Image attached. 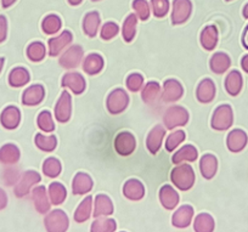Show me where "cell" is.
Wrapping results in <instances>:
<instances>
[{
  "instance_id": "6da1fadb",
  "label": "cell",
  "mask_w": 248,
  "mask_h": 232,
  "mask_svg": "<svg viewBox=\"0 0 248 232\" xmlns=\"http://www.w3.org/2000/svg\"><path fill=\"white\" fill-rule=\"evenodd\" d=\"M170 181L178 190L189 191L194 187L196 181V174L190 164H176L175 168L170 171Z\"/></svg>"
},
{
  "instance_id": "7a4b0ae2",
  "label": "cell",
  "mask_w": 248,
  "mask_h": 232,
  "mask_svg": "<svg viewBox=\"0 0 248 232\" xmlns=\"http://www.w3.org/2000/svg\"><path fill=\"white\" fill-rule=\"evenodd\" d=\"M190 121L189 111L183 106L173 105L168 107L164 112L163 116V125L167 130H173L176 128H183Z\"/></svg>"
},
{
  "instance_id": "3957f363",
  "label": "cell",
  "mask_w": 248,
  "mask_h": 232,
  "mask_svg": "<svg viewBox=\"0 0 248 232\" xmlns=\"http://www.w3.org/2000/svg\"><path fill=\"white\" fill-rule=\"evenodd\" d=\"M129 95L124 89L117 88V89L112 90L108 94L106 99V108L113 116H118V114L123 113L125 109L129 106Z\"/></svg>"
},
{
  "instance_id": "277c9868",
  "label": "cell",
  "mask_w": 248,
  "mask_h": 232,
  "mask_svg": "<svg viewBox=\"0 0 248 232\" xmlns=\"http://www.w3.org/2000/svg\"><path fill=\"white\" fill-rule=\"evenodd\" d=\"M44 226L49 232H66L70 227V219L62 209H55L45 214Z\"/></svg>"
},
{
  "instance_id": "5b68a950",
  "label": "cell",
  "mask_w": 248,
  "mask_h": 232,
  "mask_svg": "<svg viewBox=\"0 0 248 232\" xmlns=\"http://www.w3.org/2000/svg\"><path fill=\"white\" fill-rule=\"evenodd\" d=\"M113 147L121 157H129L137 150V139L129 131H121L114 138Z\"/></svg>"
},
{
  "instance_id": "8992f818",
  "label": "cell",
  "mask_w": 248,
  "mask_h": 232,
  "mask_svg": "<svg viewBox=\"0 0 248 232\" xmlns=\"http://www.w3.org/2000/svg\"><path fill=\"white\" fill-rule=\"evenodd\" d=\"M232 123L233 114L231 107L229 105H221V106L217 107L211 119L212 129L217 131L228 130L232 125Z\"/></svg>"
},
{
  "instance_id": "52a82bcc",
  "label": "cell",
  "mask_w": 248,
  "mask_h": 232,
  "mask_svg": "<svg viewBox=\"0 0 248 232\" xmlns=\"http://www.w3.org/2000/svg\"><path fill=\"white\" fill-rule=\"evenodd\" d=\"M40 181H42V178H40L39 173H37L35 170L25 171V173L20 176V180L16 184L15 190H14L16 197L23 198L27 195H30V192L33 190V187L37 186Z\"/></svg>"
},
{
  "instance_id": "ba28073f",
  "label": "cell",
  "mask_w": 248,
  "mask_h": 232,
  "mask_svg": "<svg viewBox=\"0 0 248 232\" xmlns=\"http://www.w3.org/2000/svg\"><path fill=\"white\" fill-rule=\"evenodd\" d=\"M84 59V49L80 45H72L62 52L59 59V63L62 68L76 69L79 67Z\"/></svg>"
},
{
  "instance_id": "9c48e42d",
  "label": "cell",
  "mask_w": 248,
  "mask_h": 232,
  "mask_svg": "<svg viewBox=\"0 0 248 232\" xmlns=\"http://www.w3.org/2000/svg\"><path fill=\"white\" fill-rule=\"evenodd\" d=\"M55 119L59 123H68L72 117V96L67 90H63L55 105Z\"/></svg>"
},
{
  "instance_id": "30bf717a",
  "label": "cell",
  "mask_w": 248,
  "mask_h": 232,
  "mask_svg": "<svg viewBox=\"0 0 248 232\" xmlns=\"http://www.w3.org/2000/svg\"><path fill=\"white\" fill-rule=\"evenodd\" d=\"M73 42V34L71 31L66 30L47 42V54L50 57L60 56Z\"/></svg>"
},
{
  "instance_id": "8fae6325",
  "label": "cell",
  "mask_w": 248,
  "mask_h": 232,
  "mask_svg": "<svg viewBox=\"0 0 248 232\" xmlns=\"http://www.w3.org/2000/svg\"><path fill=\"white\" fill-rule=\"evenodd\" d=\"M192 3L190 0H174L171 9V25L180 26L186 23L191 17Z\"/></svg>"
},
{
  "instance_id": "7c38bea8",
  "label": "cell",
  "mask_w": 248,
  "mask_h": 232,
  "mask_svg": "<svg viewBox=\"0 0 248 232\" xmlns=\"http://www.w3.org/2000/svg\"><path fill=\"white\" fill-rule=\"evenodd\" d=\"M184 87L179 80L176 79H167L163 83V89H162L161 100L164 104H174L184 96Z\"/></svg>"
},
{
  "instance_id": "4fadbf2b",
  "label": "cell",
  "mask_w": 248,
  "mask_h": 232,
  "mask_svg": "<svg viewBox=\"0 0 248 232\" xmlns=\"http://www.w3.org/2000/svg\"><path fill=\"white\" fill-rule=\"evenodd\" d=\"M61 87L63 89H70L75 95H82L87 89V82L83 74L78 72H67L62 77Z\"/></svg>"
},
{
  "instance_id": "5bb4252c",
  "label": "cell",
  "mask_w": 248,
  "mask_h": 232,
  "mask_svg": "<svg viewBox=\"0 0 248 232\" xmlns=\"http://www.w3.org/2000/svg\"><path fill=\"white\" fill-rule=\"evenodd\" d=\"M167 129L166 126L157 124L150 130L146 138V148L151 155H157L163 145V139L166 138Z\"/></svg>"
},
{
  "instance_id": "9a60e30c",
  "label": "cell",
  "mask_w": 248,
  "mask_h": 232,
  "mask_svg": "<svg viewBox=\"0 0 248 232\" xmlns=\"http://www.w3.org/2000/svg\"><path fill=\"white\" fill-rule=\"evenodd\" d=\"M195 217V209L189 204L181 205L171 217V225L176 229H186L191 225Z\"/></svg>"
},
{
  "instance_id": "2e32d148",
  "label": "cell",
  "mask_w": 248,
  "mask_h": 232,
  "mask_svg": "<svg viewBox=\"0 0 248 232\" xmlns=\"http://www.w3.org/2000/svg\"><path fill=\"white\" fill-rule=\"evenodd\" d=\"M32 201L34 204L35 210L39 214L45 215L51 209V202H50L49 195L46 192V187L43 185L33 187L32 190Z\"/></svg>"
},
{
  "instance_id": "e0dca14e",
  "label": "cell",
  "mask_w": 248,
  "mask_h": 232,
  "mask_svg": "<svg viewBox=\"0 0 248 232\" xmlns=\"http://www.w3.org/2000/svg\"><path fill=\"white\" fill-rule=\"evenodd\" d=\"M45 99V88L42 84L31 85L23 92L22 104L23 106L34 107L42 104Z\"/></svg>"
},
{
  "instance_id": "ac0fdd59",
  "label": "cell",
  "mask_w": 248,
  "mask_h": 232,
  "mask_svg": "<svg viewBox=\"0 0 248 232\" xmlns=\"http://www.w3.org/2000/svg\"><path fill=\"white\" fill-rule=\"evenodd\" d=\"M123 196L127 200L133 201V202H138L141 201L145 197V186L138 179H129L124 183L123 185Z\"/></svg>"
},
{
  "instance_id": "d6986e66",
  "label": "cell",
  "mask_w": 248,
  "mask_h": 232,
  "mask_svg": "<svg viewBox=\"0 0 248 232\" xmlns=\"http://www.w3.org/2000/svg\"><path fill=\"white\" fill-rule=\"evenodd\" d=\"M94 181L92 176L83 171H78L72 180V193L75 196H85L93 190Z\"/></svg>"
},
{
  "instance_id": "ffe728a7",
  "label": "cell",
  "mask_w": 248,
  "mask_h": 232,
  "mask_svg": "<svg viewBox=\"0 0 248 232\" xmlns=\"http://www.w3.org/2000/svg\"><path fill=\"white\" fill-rule=\"evenodd\" d=\"M158 198L162 207L167 210L175 209L180 202V196L176 192L175 188L171 187L170 185H163L159 188Z\"/></svg>"
},
{
  "instance_id": "44dd1931",
  "label": "cell",
  "mask_w": 248,
  "mask_h": 232,
  "mask_svg": "<svg viewBox=\"0 0 248 232\" xmlns=\"http://www.w3.org/2000/svg\"><path fill=\"white\" fill-rule=\"evenodd\" d=\"M114 213L113 202L111 198L104 193H99L94 200V208H93V217H111Z\"/></svg>"
},
{
  "instance_id": "7402d4cb",
  "label": "cell",
  "mask_w": 248,
  "mask_h": 232,
  "mask_svg": "<svg viewBox=\"0 0 248 232\" xmlns=\"http://www.w3.org/2000/svg\"><path fill=\"white\" fill-rule=\"evenodd\" d=\"M104 67V57L100 54H96V52H92V54L87 55L82 61V68L88 76H96V74L101 73Z\"/></svg>"
},
{
  "instance_id": "603a6c76",
  "label": "cell",
  "mask_w": 248,
  "mask_h": 232,
  "mask_svg": "<svg viewBox=\"0 0 248 232\" xmlns=\"http://www.w3.org/2000/svg\"><path fill=\"white\" fill-rule=\"evenodd\" d=\"M216 93L217 89L214 82L209 79V78H206V79H202L200 84L197 85L196 99L201 104H211L214 100V97H216Z\"/></svg>"
},
{
  "instance_id": "cb8c5ba5",
  "label": "cell",
  "mask_w": 248,
  "mask_h": 232,
  "mask_svg": "<svg viewBox=\"0 0 248 232\" xmlns=\"http://www.w3.org/2000/svg\"><path fill=\"white\" fill-rule=\"evenodd\" d=\"M199 158V151L194 145H185L179 148L171 157V163L181 164V163H194Z\"/></svg>"
},
{
  "instance_id": "d4e9b609",
  "label": "cell",
  "mask_w": 248,
  "mask_h": 232,
  "mask_svg": "<svg viewBox=\"0 0 248 232\" xmlns=\"http://www.w3.org/2000/svg\"><path fill=\"white\" fill-rule=\"evenodd\" d=\"M200 171L202 178L212 180L218 171V159L212 153H206L200 159Z\"/></svg>"
},
{
  "instance_id": "484cf974",
  "label": "cell",
  "mask_w": 248,
  "mask_h": 232,
  "mask_svg": "<svg viewBox=\"0 0 248 232\" xmlns=\"http://www.w3.org/2000/svg\"><path fill=\"white\" fill-rule=\"evenodd\" d=\"M219 33L216 26H206L200 34V44L206 51H213L218 45Z\"/></svg>"
},
{
  "instance_id": "4316f807",
  "label": "cell",
  "mask_w": 248,
  "mask_h": 232,
  "mask_svg": "<svg viewBox=\"0 0 248 232\" xmlns=\"http://www.w3.org/2000/svg\"><path fill=\"white\" fill-rule=\"evenodd\" d=\"M101 26V17L97 11H90L83 18V33L88 38H95Z\"/></svg>"
},
{
  "instance_id": "83f0119b",
  "label": "cell",
  "mask_w": 248,
  "mask_h": 232,
  "mask_svg": "<svg viewBox=\"0 0 248 232\" xmlns=\"http://www.w3.org/2000/svg\"><path fill=\"white\" fill-rule=\"evenodd\" d=\"M0 122L1 125L8 130H14L17 128L21 123V112L17 107L8 106L0 116Z\"/></svg>"
},
{
  "instance_id": "f1b7e54d",
  "label": "cell",
  "mask_w": 248,
  "mask_h": 232,
  "mask_svg": "<svg viewBox=\"0 0 248 232\" xmlns=\"http://www.w3.org/2000/svg\"><path fill=\"white\" fill-rule=\"evenodd\" d=\"M162 87L156 80L147 82L141 89V100L146 105H155L161 99Z\"/></svg>"
},
{
  "instance_id": "f546056e",
  "label": "cell",
  "mask_w": 248,
  "mask_h": 232,
  "mask_svg": "<svg viewBox=\"0 0 248 232\" xmlns=\"http://www.w3.org/2000/svg\"><path fill=\"white\" fill-rule=\"evenodd\" d=\"M93 208H94V198L93 196H87L76 209L75 215H73L75 221L77 224H83V222L88 221L93 214Z\"/></svg>"
},
{
  "instance_id": "4dcf8cb0",
  "label": "cell",
  "mask_w": 248,
  "mask_h": 232,
  "mask_svg": "<svg viewBox=\"0 0 248 232\" xmlns=\"http://www.w3.org/2000/svg\"><path fill=\"white\" fill-rule=\"evenodd\" d=\"M21 158L20 148L14 143H6L0 148V162L4 166H14Z\"/></svg>"
},
{
  "instance_id": "1f68e13d",
  "label": "cell",
  "mask_w": 248,
  "mask_h": 232,
  "mask_svg": "<svg viewBox=\"0 0 248 232\" xmlns=\"http://www.w3.org/2000/svg\"><path fill=\"white\" fill-rule=\"evenodd\" d=\"M31 82V74L25 67H16L9 74V84L13 88H22Z\"/></svg>"
},
{
  "instance_id": "d6a6232c",
  "label": "cell",
  "mask_w": 248,
  "mask_h": 232,
  "mask_svg": "<svg viewBox=\"0 0 248 232\" xmlns=\"http://www.w3.org/2000/svg\"><path fill=\"white\" fill-rule=\"evenodd\" d=\"M230 64V57H229L225 52H216V54L211 57L209 68H211V71L213 72V73L223 74L228 71Z\"/></svg>"
},
{
  "instance_id": "836d02e7",
  "label": "cell",
  "mask_w": 248,
  "mask_h": 232,
  "mask_svg": "<svg viewBox=\"0 0 248 232\" xmlns=\"http://www.w3.org/2000/svg\"><path fill=\"white\" fill-rule=\"evenodd\" d=\"M47 195H49L50 202L52 205H61L62 203L65 202L66 198H67V190L61 183L59 181H55L51 183L47 187Z\"/></svg>"
},
{
  "instance_id": "e575fe53",
  "label": "cell",
  "mask_w": 248,
  "mask_h": 232,
  "mask_svg": "<svg viewBox=\"0 0 248 232\" xmlns=\"http://www.w3.org/2000/svg\"><path fill=\"white\" fill-rule=\"evenodd\" d=\"M138 16L135 14H130L124 20L122 26V38L125 43H132L137 37Z\"/></svg>"
},
{
  "instance_id": "d590c367",
  "label": "cell",
  "mask_w": 248,
  "mask_h": 232,
  "mask_svg": "<svg viewBox=\"0 0 248 232\" xmlns=\"http://www.w3.org/2000/svg\"><path fill=\"white\" fill-rule=\"evenodd\" d=\"M247 143V136L242 130H232L228 135L226 139V145L231 152H240Z\"/></svg>"
},
{
  "instance_id": "8d00e7d4",
  "label": "cell",
  "mask_w": 248,
  "mask_h": 232,
  "mask_svg": "<svg viewBox=\"0 0 248 232\" xmlns=\"http://www.w3.org/2000/svg\"><path fill=\"white\" fill-rule=\"evenodd\" d=\"M216 222L212 215L208 213H201L194 220V230L196 232H212L214 231Z\"/></svg>"
},
{
  "instance_id": "74e56055",
  "label": "cell",
  "mask_w": 248,
  "mask_h": 232,
  "mask_svg": "<svg viewBox=\"0 0 248 232\" xmlns=\"http://www.w3.org/2000/svg\"><path fill=\"white\" fill-rule=\"evenodd\" d=\"M34 143L37 148L43 152H52L57 146V138L55 135H45L43 133H38L34 136Z\"/></svg>"
},
{
  "instance_id": "f35d334b",
  "label": "cell",
  "mask_w": 248,
  "mask_h": 232,
  "mask_svg": "<svg viewBox=\"0 0 248 232\" xmlns=\"http://www.w3.org/2000/svg\"><path fill=\"white\" fill-rule=\"evenodd\" d=\"M62 28V21L57 15L50 14L44 17L42 22V31L46 35H54L59 33Z\"/></svg>"
},
{
  "instance_id": "ab89813d",
  "label": "cell",
  "mask_w": 248,
  "mask_h": 232,
  "mask_svg": "<svg viewBox=\"0 0 248 232\" xmlns=\"http://www.w3.org/2000/svg\"><path fill=\"white\" fill-rule=\"evenodd\" d=\"M116 230V220L107 217H95L94 222H93L92 226H90V231L92 232H114Z\"/></svg>"
},
{
  "instance_id": "60d3db41",
  "label": "cell",
  "mask_w": 248,
  "mask_h": 232,
  "mask_svg": "<svg viewBox=\"0 0 248 232\" xmlns=\"http://www.w3.org/2000/svg\"><path fill=\"white\" fill-rule=\"evenodd\" d=\"M242 88V77L237 71H231L225 79V89L231 96H236Z\"/></svg>"
},
{
  "instance_id": "b9f144b4",
  "label": "cell",
  "mask_w": 248,
  "mask_h": 232,
  "mask_svg": "<svg viewBox=\"0 0 248 232\" xmlns=\"http://www.w3.org/2000/svg\"><path fill=\"white\" fill-rule=\"evenodd\" d=\"M43 174H44L46 178L50 179H55L57 176H60L62 171V164L56 157H49L44 161L42 167Z\"/></svg>"
},
{
  "instance_id": "7bdbcfd3",
  "label": "cell",
  "mask_w": 248,
  "mask_h": 232,
  "mask_svg": "<svg viewBox=\"0 0 248 232\" xmlns=\"http://www.w3.org/2000/svg\"><path fill=\"white\" fill-rule=\"evenodd\" d=\"M27 57L32 62H42L46 56V46L42 42H33L27 46Z\"/></svg>"
},
{
  "instance_id": "ee69618b",
  "label": "cell",
  "mask_w": 248,
  "mask_h": 232,
  "mask_svg": "<svg viewBox=\"0 0 248 232\" xmlns=\"http://www.w3.org/2000/svg\"><path fill=\"white\" fill-rule=\"evenodd\" d=\"M186 140V134L185 131L179 129V130L173 131L171 134H169L168 138L166 139V142H164V147H166L167 152L171 153L173 151H175L184 141Z\"/></svg>"
},
{
  "instance_id": "f6af8a7d",
  "label": "cell",
  "mask_w": 248,
  "mask_h": 232,
  "mask_svg": "<svg viewBox=\"0 0 248 232\" xmlns=\"http://www.w3.org/2000/svg\"><path fill=\"white\" fill-rule=\"evenodd\" d=\"M37 125L43 133H52L55 130V122L49 111H42L37 117Z\"/></svg>"
},
{
  "instance_id": "bcb514c9",
  "label": "cell",
  "mask_w": 248,
  "mask_h": 232,
  "mask_svg": "<svg viewBox=\"0 0 248 232\" xmlns=\"http://www.w3.org/2000/svg\"><path fill=\"white\" fill-rule=\"evenodd\" d=\"M135 11V15L141 21H147L151 16V8L146 0H134L132 4Z\"/></svg>"
},
{
  "instance_id": "7dc6e473",
  "label": "cell",
  "mask_w": 248,
  "mask_h": 232,
  "mask_svg": "<svg viewBox=\"0 0 248 232\" xmlns=\"http://www.w3.org/2000/svg\"><path fill=\"white\" fill-rule=\"evenodd\" d=\"M169 0H151V14H154L155 17L163 18L169 13Z\"/></svg>"
},
{
  "instance_id": "c3c4849f",
  "label": "cell",
  "mask_w": 248,
  "mask_h": 232,
  "mask_svg": "<svg viewBox=\"0 0 248 232\" xmlns=\"http://www.w3.org/2000/svg\"><path fill=\"white\" fill-rule=\"evenodd\" d=\"M144 77L140 73H132L127 77L125 80V87L129 92L132 93H139L141 92L142 87H144Z\"/></svg>"
},
{
  "instance_id": "681fc988",
  "label": "cell",
  "mask_w": 248,
  "mask_h": 232,
  "mask_svg": "<svg viewBox=\"0 0 248 232\" xmlns=\"http://www.w3.org/2000/svg\"><path fill=\"white\" fill-rule=\"evenodd\" d=\"M119 33V26L116 22H106L100 30V38L105 42L114 39Z\"/></svg>"
},
{
  "instance_id": "f907efd6",
  "label": "cell",
  "mask_w": 248,
  "mask_h": 232,
  "mask_svg": "<svg viewBox=\"0 0 248 232\" xmlns=\"http://www.w3.org/2000/svg\"><path fill=\"white\" fill-rule=\"evenodd\" d=\"M8 37V21L5 16H0V43H3Z\"/></svg>"
},
{
  "instance_id": "816d5d0a",
  "label": "cell",
  "mask_w": 248,
  "mask_h": 232,
  "mask_svg": "<svg viewBox=\"0 0 248 232\" xmlns=\"http://www.w3.org/2000/svg\"><path fill=\"white\" fill-rule=\"evenodd\" d=\"M8 205V196H6L5 191L0 188V210Z\"/></svg>"
},
{
  "instance_id": "f5cc1de1",
  "label": "cell",
  "mask_w": 248,
  "mask_h": 232,
  "mask_svg": "<svg viewBox=\"0 0 248 232\" xmlns=\"http://www.w3.org/2000/svg\"><path fill=\"white\" fill-rule=\"evenodd\" d=\"M16 0H1V4H3V8H10L14 3H15Z\"/></svg>"
},
{
  "instance_id": "db71d44e",
  "label": "cell",
  "mask_w": 248,
  "mask_h": 232,
  "mask_svg": "<svg viewBox=\"0 0 248 232\" xmlns=\"http://www.w3.org/2000/svg\"><path fill=\"white\" fill-rule=\"evenodd\" d=\"M243 45L248 49V27L246 28L245 34H243Z\"/></svg>"
},
{
  "instance_id": "11a10c76",
  "label": "cell",
  "mask_w": 248,
  "mask_h": 232,
  "mask_svg": "<svg viewBox=\"0 0 248 232\" xmlns=\"http://www.w3.org/2000/svg\"><path fill=\"white\" fill-rule=\"evenodd\" d=\"M68 4L72 6H78L83 3V0H67Z\"/></svg>"
},
{
  "instance_id": "9f6ffc18",
  "label": "cell",
  "mask_w": 248,
  "mask_h": 232,
  "mask_svg": "<svg viewBox=\"0 0 248 232\" xmlns=\"http://www.w3.org/2000/svg\"><path fill=\"white\" fill-rule=\"evenodd\" d=\"M242 67L246 72H248V56H245L242 60Z\"/></svg>"
},
{
  "instance_id": "6f0895ef",
  "label": "cell",
  "mask_w": 248,
  "mask_h": 232,
  "mask_svg": "<svg viewBox=\"0 0 248 232\" xmlns=\"http://www.w3.org/2000/svg\"><path fill=\"white\" fill-rule=\"evenodd\" d=\"M4 61H5V60H4L3 57H0V72H1V69H3V66H4Z\"/></svg>"
},
{
  "instance_id": "680465c9",
  "label": "cell",
  "mask_w": 248,
  "mask_h": 232,
  "mask_svg": "<svg viewBox=\"0 0 248 232\" xmlns=\"http://www.w3.org/2000/svg\"><path fill=\"white\" fill-rule=\"evenodd\" d=\"M93 3H96V1H101V0H92Z\"/></svg>"
},
{
  "instance_id": "91938a15",
  "label": "cell",
  "mask_w": 248,
  "mask_h": 232,
  "mask_svg": "<svg viewBox=\"0 0 248 232\" xmlns=\"http://www.w3.org/2000/svg\"><path fill=\"white\" fill-rule=\"evenodd\" d=\"M226 1H230V0H226Z\"/></svg>"
}]
</instances>
